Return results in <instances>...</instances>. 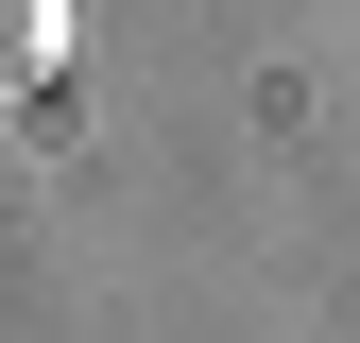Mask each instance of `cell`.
I'll return each instance as SVG.
<instances>
[{"mask_svg":"<svg viewBox=\"0 0 360 343\" xmlns=\"http://www.w3.org/2000/svg\"><path fill=\"white\" fill-rule=\"evenodd\" d=\"M52 52H69V0H0V86H52Z\"/></svg>","mask_w":360,"mask_h":343,"instance_id":"6da1fadb","label":"cell"}]
</instances>
